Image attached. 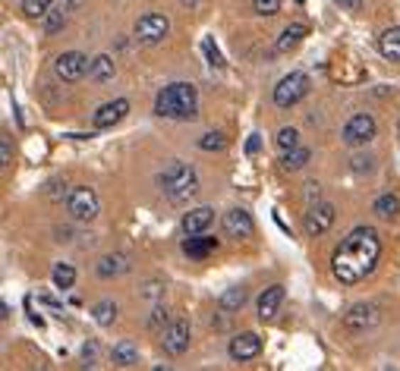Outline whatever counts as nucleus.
Segmentation results:
<instances>
[{
    "mask_svg": "<svg viewBox=\"0 0 400 371\" xmlns=\"http://www.w3.org/2000/svg\"><path fill=\"white\" fill-rule=\"evenodd\" d=\"M378 255H382V239H378V233L372 227H356L350 236L340 243V249L334 252L331 271L340 283L353 287V283L369 277L378 267Z\"/></svg>",
    "mask_w": 400,
    "mask_h": 371,
    "instance_id": "obj_1",
    "label": "nucleus"
},
{
    "mask_svg": "<svg viewBox=\"0 0 400 371\" xmlns=\"http://www.w3.org/2000/svg\"><path fill=\"white\" fill-rule=\"evenodd\" d=\"M155 113L167 120H195L199 113V92L189 82H173L158 92L155 98Z\"/></svg>",
    "mask_w": 400,
    "mask_h": 371,
    "instance_id": "obj_2",
    "label": "nucleus"
},
{
    "mask_svg": "<svg viewBox=\"0 0 400 371\" xmlns=\"http://www.w3.org/2000/svg\"><path fill=\"white\" fill-rule=\"evenodd\" d=\"M161 189H164V195L171 201H189L195 192H199V177H195L193 167L173 161L161 173Z\"/></svg>",
    "mask_w": 400,
    "mask_h": 371,
    "instance_id": "obj_3",
    "label": "nucleus"
},
{
    "mask_svg": "<svg viewBox=\"0 0 400 371\" xmlns=\"http://www.w3.org/2000/svg\"><path fill=\"white\" fill-rule=\"evenodd\" d=\"M67 211H70L72 221H79V223H92L94 217H98V211H101L98 192H94V189H89V186L72 189V195H70V201H67Z\"/></svg>",
    "mask_w": 400,
    "mask_h": 371,
    "instance_id": "obj_4",
    "label": "nucleus"
},
{
    "mask_svg": "<svg viewBox=\"0 0 400 371\" xmlns=\"http://www.w3.org/2000/svg\"><path fill=\"white\" fill-rule=\"evenodd\" d=\"M309 94V76L306 72H290L274 85V104L278 107H293Z\"/></svg>",
    "mask_w": 400,
    "mask_h": 371,
    "instance_id": "obj_5",
    "label": "nucleus"
},
{
    "mask_svg": "<svg viewBox=\"0 0 400 371\" xmlns=\"http://www.w3.org/2000/svg\"><path fill=\"white\" fill-rule=\"evenodd\" d=\"M167 32H171V19L161 16V13H145V16H139V23H136V38L142 45H161L167 38Z\"/></svg>",
    "mask_w": 400,
    "mask_h": 371,
    "instance_id": "obj_6",
    "label": "nucleus"
},
{
    "mask_svg": "<svg viewBox=\"0 0 400 371\" xmlns=\"http://www.w3.org/2000/svg\"><path fill=\"white\" fill-rule=\"evenodd\" d=\"M89 57L79 54V50H67V54H60L54 60V72L57 79H63V82H79V79L89 72Z\"/></svg>",
    "mask_w": 400,
    "mask_h": 371,
    "instance_id": "obj_7",
    "label": "nucleus"
},
{
    "mask_svg": "<svg viewBox=\"0 0 400 371\" xmlns=\"http://www.w3.org/2000/svg\"><path fill=\"white\" fill-rule=\"evenodd\" d=\"M189 337H193V331H189V321H183V318H173V321L164 327V333H161L164 353L183 355L186 349H189Z\"/></svg>",
    "mask_w": 400,
    "mask_h": 371,
    "instance_id": "obj_8",
    "label": "nucleus"
},
{
    "mask_svg": "<svg viewBox=\"0 0 400 371\" xmlns=\"http://www.w3.org/2000/svg\"><path fill=\"white\" fill-rule=\"evenodd\" d=\"M375 139V120L369 113H356L344 126V142L347 145H366Z\"/></svg>",
    "mask_w": 400,
    "mask_h": 371,
    "instance_id": "obj_9",
    "label": "nucleus"
},
{
    "mask_svg": "<svg viewBox=\"0 0 400 371\" xmlns=\"http://www.w3.org/2000/svg\"><path fill=\"white\" fill-rule=\"evenodd\" d=\"M334 223V205L331 201H318V205H312L306 211V233L309 236H322V233H328Z\"/></svg>",
    "mask_w": 400,
    "mask_h": 371,
    "instance_id": "obj_10",
    "label": "nucleus"
},
{
    "mask_svg": "<svg viewBox=\"0 0 400 371\" xmlns=\"http://www.w3.org/2000/svg\"><path fill=\"white\" fill-rule=\"evenodd\" d=\"M261 353V337L259 333H237L234 340H230V359L234 362H252L256 355Z\"/></svg>",
    "mask_w": 400,
    "mask_h": 371,
    "instance_id": "obj_11",
    "label": "nucleus"
},
{
    "mask_svg": "<svg viewBox=\"0 0 400 371\" xmlns=\"http://www.w3.org/2000/svg\"><path fill=\"white\" fill-rule=\"evenodd\" d=\"M252 230H256V223H252L249 211L230 208L227 214H224V233H227L230 239H246V236H252Z\"/></svg>",
    "mask_w": 400,
    "mask_h": 371,
    "instance_id": "obj_12",
    "label": "nucleus"
},
{
    "mask_svg": "<svg viewBox=\"0 0 400 371\" xmlns=\"http://www.w3.org/2000/svg\"><path fill=\"white\" fill-rule=\"evenodd\" d=\"M378 321V311H375V305H366V302H360V305H353L350 311L344 315V324H347V331H353V333H362V331H369Z\"/></svg>",
    "mask_w": 400,
    "mask_h": 371,
    "instance_id": "obj_13",
    "label": "nucleus"
},
{
    "mask_svg": "<svg viewBox=\"0 0 400 371\" xmlns=\"http://www.w3.org/2000/svg\"><path fill=\"white\" fill-rule=\"evenodd\" d=\"M126 113H129V101H126V98L107 101V104H101L98 111H94V126H98V129H107V126H114V123H120Z\"/></svg>",
    "mask_w": 400,
    "mask_h": 371,
    "instance_id": "obj_14",
    "label": "nucleus"
},
{
    "mask_svg": "<svg viewBox=\"0 0 400 371\" xmlns=\"http://www.w3.org/2000/svg\"><path fill=\"white\" fill-rule=\"evenodd\" d=\"M212 221H215V211L208 208V205H202V208L186 211V214H183V223H180V227H183L186 236H195V233H202Z\"/></svg>",
    "mask_w": 400,
    "mask_h": 371,
    "instance_id": "obj_15",
    "label": "nucleus"
},
{
    "mask_svg": "<svg viewBox=\"0 0 400 371\" xmlns=\"http://www.w3.org/2000/svg\"><path fill=\"white\" fill-rule=\"evenodd\" d=\"M283 305V287H268L265 293L259 296V318L261 321H271Z\"/></svg>",
    "mask_w": 400,
    "mask_h": 371,
    "instance_id": "obj_16",
    "label": "nucleus"
},
{
    "mask_svg": "<svg viewBox=\"0 0 400 371\" xmlns=\"http://www.w3.org/2000/svg\"><path fill=\"white\" fill-rule=\"evenodd\" d=\"M215 249H217V239H212V236H199V233H195V236H186V239H183V252H186V255L193 258V261L208 258Z\"/></svg>",
    "mask_w": 400,
    "mask_h": 371,
    "instance_id": "obj_17",
    "label": "nucleus"
},
{
    "mask_svg": "<svg viewBox=\"0 0 400 371\" xmlns=\"http://www.w3.org/2000/svg\"><path fill=\"white\" fill-rule=\"evenodd\" d=\"M378 50L388 60H400V26H391L378 35Z\"/></svg>",
    "mask_w": 400,
    "mask_h": 371,
    "instance_id": "obj_18",
    "label": "nucleus"
},
{
    "mask_svg": "<svg viewBox=\"0 0 400 371\" xmlns=\"http://www.w3.org/2000/svg\"><path fill=\"white\" fill-rule=\"evenodd\" d=\"M114 72H117V67H114V57L111 54H98L92 60V67H89V76L94 79V82H111Z\"/></svg>",
    "mask_w": 400,
    "mask_h": 371,
    "instance_id": "obj_19",
    "label": "nucleus"
},
{
    "mask_svg": "<svg viewBox=\"0 0 400 371\" xmlns=\"http://www.w3.org/2000/svg\"><path fill=\"white\" fill-rule=\"evenodd\" d=\"M111 359H114V365H120V368H133V365H139V349L129 343V340H123V343L114 346Z\"/></svg>",
    "mask_w": 400,
    "mask_h": 371,
    "instance_id": "obj_20",
    "label": "nucleus"
},
{
    "mask_svg": "<svg viewBox=\"0 0 400 371\" xmlns=\"http://www.w3.org/2000/svg\"><path fill=\"white\" fill-rule=\"evenodd\" d=\"M312 161V151L309 148H300V145H296V148H290V151H283V157H281V167L283 170H303V167H306Z\"/></svg>",
    "mask_w": 400,
    "mask_h": 371,
    "instance_id": "obj_21",
    "label": "nucleus"
},
{
    "mask_svg": "<svg viewBox=\"0 0 400 371\" xmlns=\"http://www.w3.org/2000/svg\"><path fill=\"white\" fill-rule=\"evenodd\" d=\"M303 38H306V26H300V23H296V26H287V28L281 32V38H278V50H281V54H287V50H293Z\"/></svg>",
    "mask_w": 400,
    "mask_h": 371,
    "instance_id": "obj_22",
    "label": "nucleus"
},
{
    "mask_svg": "<svg viewBox=\"0 0 400 371\" xmlns=\"http://www.w3.org/2000/svg\"><path fill=\"white\" fill-rule=\"evenodd\" d=\"M129 267L126 255H104L98 261V274L101 277H117V274H123Z\"/></svg>",
    "mask_w": 400,
    "mask_h": 371,
    "instance_id": "obj_23",
    "label": "nucleus"
},
{
    "mask_svg": "<svg viewBox=\"0 0 400 371\" xmlns=\"http://www.w3.org/2000/svg\"><path fill=\"white\" fill-rule=\"evenodd\" d=\"M246 302V289L243 287H230L221 293V299H217V305H221V311H239Z\"/></svg>",
    "mask_w": 400,
    "mask_h": 371,
    "instance_id": "obj_24",
    "label": "nucleus"
},
{
    "mask_svg": "<svg viewBox=\"0 0 400 371\" xmlns=\"http://www.w3.org/2000/svg\"><path fill=\"white\" fill-rule=\"evenodd\" d=\"M92 315H94V321H98L101 327H111V324H114V318H117V305H114L111 299H104V302L94 305Z\"/></svg>",
    "mask_w": 400,
    "mask_h": 371,
    "instance_id": "obj_25",
    "label": "nucleus"
},
{
    "mask_svg": "<svg viewBox=\"0 0 400 371\" xmlns=\"http://www.w3.org/2000/svg\"><path fill=\"white\" fill-rule=\"evenodd\" d=\"M372 211H375L378 217H394L397 211H400V201L394 199V195H382V199H375Z\"/></svg>",
    "mask_w": 400,
    "mask_h": 371,
    "instance_id": "obj_26",
    "label": "nucleus"
},
{
    "mask_svg": "<svg viewBox=\"0 0 400 371\" xmlns=\"http://www.w3.org/2000/svg\"><path fill=\"white\" fill-rule=\"evenodd\" d=\"M50 4H54V0H23V13L28 19H41L50 10Z\"/></svg>",
    "mask_w": 400,
    "mask_h": 371,
    "instance_id": "obj_27",
    "label": "nucleus"
},
{
    "mask_svg": "<svg viewBox=\"0 0 400 371\" xmlns=\"http://www.w3.org/2000/svg\"><path fill=\"white\" fill-rule=\"evenodd\" d=\"M63 26H67V13H63V10H48V13H45V32H48V35L60 32Z\"/></svg>",
    "mask_w": 400,
    "mask_h": 371,
    "instance_id": "obj_28",
    "label": "nucleus"
},
{
    "mask_svg": "<svg viewBox=\"0 0 400 371\" xmlns=\"http://www.w3.org/2000/svg\"><path fill=\"white\" fill-rule=\"evenodd\" d=\"M72 280H76V271H72L70 265H54V283L60 289H70Z\"/></svg>",
    "mask_w": 400,
    "mask_h": 371,
    "instance_id": "obj_29",
    "label": "nucleus"
},
{
    "mask_svg": "<svg viewBox=\"0 0 400 371\" xmlns=\"http://www.w3.org/2000/svg\"><path fill=\"white\" fill-rule=\"evenodd\" d=\"M224 145H227V139H224L221 133H208V135H202V139H199L202 151H221Z\"/></svg>",
    "mask_w": 400,
    "mask_h": 371,
    "instance_id": "obj_30",
    "label": "nucleus"
},
{
    "mask_svg": "<svg viewBox=\"0 0 400 371\" xmlns=\"http://www.w3.org/2000/svg\"><path fill=\"white\" fill-rule=\"evenodd\" d=\"M278 145H281V148L283 151H290V148H296V145H300V133H296V129H281V133H278Z\"/></svg>",
    "mask_w": 400,
    "mask_h": 371,
    "instance_id": "obj_31",
    "label": "nucleus"
},
{
    "mask_svg": "<svg viewBox=\"0 0 400 371\" xmlns=\"http://www.w3.org/2000/svg\"><path fill=\"white\" fill-rule=\"evenodd\" d=\"M252 10H256L259 16H274V13L281 10V0H252Z\"/></svg>",
    "mask_w": 400,
    "mask_h": 371,
    "instance_id": "obj_32",
    "label": "nucleus"
},
{
    "mask_svg": "<svg viewBox=\"0 0 400 371\" xmlns=\"http://www.w3.org/2000/svg\"><path fill=\"white\" fill-rule=\"evenodd\" d=\"M205 54H208V63H212V67H224L221 54H217V48L212 45V41H205Z\"/></svg>",
    "mask_w": 400,
    "mask_h": 371,
    "instance_id": "obj_33",
    "label": "nucleus"
},
{
    "mask_svg": "<svg viewBox=\"0 0 400 371\" xmlns=\"http://www.w3.org/2000/svg\"><path fill=\"white\" fill-rule=\"evenodd\" d=\"M259 148H261V139L259 135H249V139H246V155H256Z\"/></svg>",
    "mask_w": 400,
    "mask_h": 371,
    "instance_id": "obj_34",
    "label": "nucleus"
},
{
    "mask_svg": "<svg viewBox=\"0 0 400 371\" xmlns=\"http://www.w3.org/2000/svg\"><path fill=\"white\" fill-rule=\"evenodd\" d=\"M334 4H340V10H360L362 0H334Z\"/></svg>",
    "mask_w": 400,
    "mask_h": 371,
    "instance_id": "obj_35",
    "label": "nucleus"
},
{
    "mask_svg": "<svg viewBox=\"0 0 400 371\" xmlns=\"http://www.w3.org/2000/svg\"><path fill=\"white\" fill-rule=\"evenodd\" d=\"M0 155H4V161H0V164L10 167V142H6V139H4V145H0Z\"/></svg>",
    "mask_w": 400,
    "mask_h": 371,
    "instance_id": "obj_36",
    "label": "nucleus"
},
{
    "mask_svg": "<svg viewBox=\"0 0 400 371\" xmlns=\"http://www.w3.org/2000/svg\"><path fill=\"white\" fill-rule=\"evenodd\" d=\"M82 6V0H63V10H79Z\"/></svg>",
    "mask_w": 400,
    "mask_h": 371,
    "instance_id": "obj_37",
    "label": "nucleus"
}]
</instances>
